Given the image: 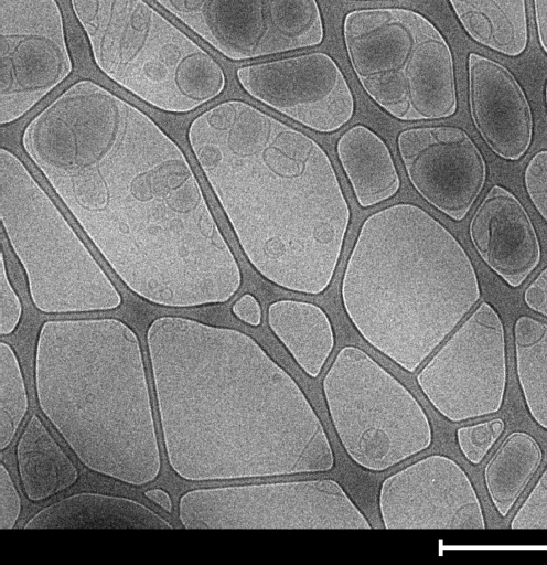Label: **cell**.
<instances>
[{
  "label": "cell",
  "instance_id": "6da1fadb",
  "mask_svg": "<svg viewBox=\"0 0 547 565\" xmlns=\"http://www.w3.org/2000/svg\"><path fill=\"white\" fill-rule=\"evenodd\" d=\"M21 145L139 298L194 308L239 290V265L187 157L141 109L79 79L30 119Z\"/></svg>",
  "mask_w": 547,
  "mask_h": 565
},
{
  "label": "cell",
  "instance_id": "7a4b0ae2",
  "mask_svg": "<svg viewBox=\"0 0 547 565\" xmlns=\"http://www.w3.org/2000/svg\"><path fill=\"white\" fill-rule=\"evenodd\" d=\"M163 444L189 481L330 471L324 426L294 379L248 334L179 316L146 334Z\"/></svg>",
  "mask_w": 547,
  "mask_h": 565
},
{
  "label": "cell",
  "instance_id": "3957f363",
  "mask_svg": "<svg viewBox=\"0 0 547 565\" xmlns=\"http://www.w3.org/2000/svg\"><path fill=\"white\" fill-rule=\"evenodd\" d=\"M187 142L254 268L281 288L323 292L350 207L321 146L239 99L197 115Z\"/></svg>",
  "mask_w": 547,
  "mask_h": 565
},
{
  "label": "cell",
  "instance_id": "277c9868",
  "mask_svg": "<svg viewBox=\"0 0 547 565\" xmlns=\"http://www.w3.org/2000/svg\"><path fill=\"white\" fill-rule=\"evenodd\" d=\"M341 292L361 335L410 373L444 342L481 295L473 264L459 241L409 203L388 206L364 221Z\"/></svg>",
  "mask_w": 547,
  "mask_h": 565
},
{
  "label": "cell",
  "instance_id": "5b68a950",
  "mask_svg": "<svg viewBox=\"0 0 547 565\" xmlns=\"http://www.w3.org/2000/svg\"><path fill=\"white\" fill-rule=\"evenodd\" d=\"M42 413L88 469L127 484L154 481L160 449L141 345L116 318L45 321L35 348Z\"/></svg>",
  "mask_w": 547,
  "mask_h": 565
},
{
  "label": "cell",
  "instance_id": "8992f818",
  "mask_svg": "<svg viewBox=\"0 0 547 565\" xmlns=\"http://www.w3.org/2000/svg\"><path fill=\"white\" fill-rule=\"evenodd\" d=\"M95 64L165 113L185 114L226 87L222 65L144 0H71Z\"/></svg>",
  "mask_w": 547,
  "mask_h": 565
},
{
  "label": "cell",
  "instance_id": "52a82bcc",
  "mask_svg": "<svg viewBox=\"0 0 547 565\" xmlns=\"http://www.w3.org/2000/svg\"><path fill=\"white\" fill-rule=\"evenodd\" d=\"M342 34L353 73L387 114L420 121L457 113L453 53L426 15L400 7L360 8L344 15Z\"/></svg>",
  "mask_w": 547,
  "mask_h": 565
},
{
  "label": "cell",
  "instance_id": "ba28073f",
  "mask_svg": "<svg viewBox=\"0 0 547 565\" xmlns=\"http://www.w3.org/2000/svg\"><path fill=\"white\" fill-rule=\"evenodd\" d=\"M2 230L44 313L114 310L122 299L54 201L11 150L0 149Z\"/></svg>",
  "mask_w": 547,
  "mask_h": 565
},
{
  "label": "cell",
  "instance_id": "9c48e42d",
  "mask_svg": "<svg viewBox=\"0 0 547 565\" xmlns=\"http://www.w3.org/2000/svg\"><path fill=\"white\" fill-rule=\"evenodd\" d=\"M322 387L337 437L363 469L387 470L432 444L431 423L420 403L362 349L342 348Z\"/></svg>",
  "mask_w": 547,
  "mask_h": 565
},
{
  "label": "cell",
  "instance_id": "30bf717a",
  "mask_svg": "<svg viewBox=\"0 0 547 565\" xmlns=\"http://www.w3.org/2000/svg\"><path fill=\"white\" fill-rule=\"evenodd\" d=\"M179 519L187 530L372 529L332 479L190 490L180 498Z\"/></svg>",
  "mask_w": 547,
  "mask_h": 565
},
{
  "label": "cell",
  "instance_id": "8fae6325",
  "mask_svg": "<svg viewBox=\"0 0 547 565\" xmlns=\"http://www.w3.org/2000/svg\"><path fill=\"white\" fill-rule=\"evenodd\" d=\"M430 404L453 423L496 414L507 385L505 331L497 311L482 302L417 374Z\"/></svg>",
  "mask_w": 547,
  "mask_h": 565
},
{
  "label": "cell",
  "instance_id": "7c38bea8",
  "mask_svg": "<svg viewBox=\"0 0 547 565\" xmlns=\"http://www.w3.org/2000/svg\"><path fill=\"white\" fill-rule=\"evenodd\" d=\"M214 50L250 61L319 45L318 0H154Z\"/></svg>",
  "mask_w": 547,
  "mask_h": 565
},
{
  "label": "cell",
  "instance_id": "4fadbf2b",
  "mask_svg": "<svg viewBox=\"0 0 547 565\" xmlns=\"http://www.w3.org/2000/svg\"><path fill=\"white\" fill-rule=\"evenodd\" d=\"M56 0H0V124L22 118L72 73Z\"/></svg>",
  "mask_w": 547,
  "mask_h": 565
},
{
  "label": "cell",
  "instance_id": "5bb4252c",
  "mask_svg": "<svg viewBox=\"0 0 547 565\" xmlns=\"http://www.w3.org/2000/svg\"><path fill=\"white\" fill-rule=\"evenodd\" d=\"M236 77L248 95L318 132L339 130L354 114L346 77L323 52L245 64Z\"/></svg>",
  "mask_w": 547,
  "mask_h": 565
},
{
  "label": "cell",
  "instance_id": "9a60e30c",
  "mask_svg": "<svg viewBox=\"0 0 547 565\" xmlns=\"http://www.w3.org/2000/svg\"><path fill=\"white\" fill-rule=\"evenodd\" d=\"M386 529L483 530L486 521L468 473L444 455H430L386 478L379 489Z\"/></svg>",
  "mask_w": 547,
  "mask_h": 565
},
{
  "label": "cell",
  "instance_id": "2e32d148",
  "mask_svg": "<svg viewBox=\"0 0 547 565\" xmlns=\"http://www.w3.org/2000/svg\"><path fill=\"white\" fill-rule=\"evenodd\" d=\"M397 146L416 191L448 217L462 221L487 177L485 159L468 132L447 125L415 127L398 135Z\"/></svg>",
  "mask_w": 547,
  "mask_h": 565
},
{
  "label": "cell",
  "instance_id": "e0dca14e",
  "mask_svg": "<svg viewBox=\"0 0 547 565\" xmlns=\"http://www.w3.org/2000/svg\"><path fill=\"white\" fill-rule=\"evenodd\" d=\"M468 103L480 137L497 157L519 160L534 134L529 100L513 72L476 52L466 57Z\"/></svg>",
  "mask_w": 547,
  "mask_h": 565
},
{
  "label": "cell",
  "instance_id": "ac0fdd59",
  "mask_svg": "<svg viewBox=\"0 0 547 565\" xmlns=\"http://www.w3.org/2000/svg\"><path fill=\"white\" fill-rule=\"evenodd\" d=\"M469 235L480 258L511 287L521 286L540 262L539 238L527 211L502 185L491 186L476 206Z\"/></svg>",
  "mask_w": 547,
  "mask_h": 565
},
{
  "label": "cell",
  "instance_id": "d6986e66",
  "mask_svg": "<svg viewBox=\"0 0 547 565\" xmlns=\"http://www.w3.org/2000/svg\"><path fill=\"white\" fill-rule=\"evenodd\" d=\"M24 529H173V525L136 500L77 493L43 508Z\"/></svg>",
  "mask_w": 547,
  "mask_h": 565
},
{
  "label": "cell",
  "instance_id": "ffe728a7",
  "mask_svg": "<svg viewBox=\"0 0 547 565\" xmlns=\"http://www.w3.org/2000/svg\"><path fill=\"white\" fill-rule=\"evenodd\" d=\"M336 151L361 206L376 205L399 190L390 151L368 127L355 125L347 129L337 140Z\"/></svg>",
  "mask_w": 547,
  "mask_h": 565
},
{
  "label": "cell",
  "instance_id": "44dd1931",
  "mask_svg": "<svg viewBox=\"0 0 547 565\" xmlns=\"http://www.w3.org/2000/svg\"><path fill=\"white\" fill-rule=\"evenodd\" d=\"M268 324L297 364L317 377L334 348V332L326 313L298 300H278L267 312Z\"/></svg>",
  "mask_w": 547,
  "mask_h": 565
},
{
  "label": "cell",
  "instance_id": "7402d4cb",
  "mask_svg": "<svg viewBox=\"0 0 547 565\" xmlns=\"http://www.w3.org/2000/svg\"><path fill=\"white\" fill-rule=\"evenodd\" d=\"M462 29L475 43L507 57L528 46L526 0H448Z\"/></svg>",
  "mask_w": 547,
  "mask_h": 565
},
{
  "label": "cell",
  "instance_id": "603a6c76",
  "mask_svg": "<svg viewBox=\"0 0 547 565\" xmlns=\"http://www.w3.org/2000/svg\"><path fill=\"white\" fill-rule=\"evenodd\" d=\"M15 455L24 493L33 502L68 489L78 479L77 468L36 415L24 427Z\"/></svg>",
  "mask_w": 547,
  "mask_h": 565
},
{
  "label": "cell",
  "instance_id": "cb8c5ba5",
  "mask_svg": "<svg viewBox=\"0 0 547 565\" xmlns=\"http://www.w3.org/2000/svg\"><path fill=\"white\" fill-rule=\"evenodd\" d=\"M544 452L527 431L508 433L483 469L484 487L500 516H507L537 473Z\"/></svg>",
  "mask_w": 547,
  "mask_h": 565
},
{
  "label": "cell",
  "instance_id": "d4e9b609",
  "mask_svg": "<svg viewBox=\"0 0 547 565\" xmlns=\"http://www.w3.org/2000/svg\"><path fill=\"white\" fill-rule=\"evenodd\" d=\"M515 366L530 417L547 430V323L521 316L514 324Z\"/></svg>",
  "mask_w": 547,
  "mask_h": 565
},
{
  "label": "cell",
  "instance_id": "484cf974",
  "mask_svg": "<svg viewBox=\"0 0 547 565\" xmlns=\"http://www.w3.org/2000/svg\"><path fill=\"white\" fill-rule=\"evenodd\" d=\"M28 394L13 348L0 343V450L14 439L28 412Z\"/></svg>",
  "mask_w": 547,
  "mask_h": 565
},
{
  "label": "cell",
  "instance_id": "4316f807",
  "mask_svg": "<svg viewBox=\"0 0 547 565\" xmlns=\"http://www.w3.org/2000/svg\"><path fill=\"white\" fill-rule=\"evenodd\" d=\"M505 430V422L495 417L472 425L461 426L455 436L459 448L472 465H479L486 457Z\"/></svg>",
  "mask_w": 547,
  "mask_h": 565
},
{
  "label": "cell",
  "instance_id": "83f0119b",
  "mask_svg": "<svg viewBox=\"0 0 547 565\" xmlns=\"http://www.w3.org/2000/svg\"><path fill=\"white\" fill-rule=\"evenodd\" d=\"M513 530H547V466L511 519Z\"/></svg>",
  "mask_w": 547,
  "mask_h": 565
},
{
  "label": "cell",
  "instance_id": "f1b7e54d",
  "mask_svg": "<svg viewBox=\"0 0 547 565\" xmlns=\"http://www.w3.org/2000/svg\"><path fill=\"white\" fill-rule=\"evenodd\" d=\"M21 316L22 303L9 279L2 250L0 253V334H11L17 329Z\"/></svg>",
  "mask_w": 547,
  "mask_h": 565
},
{
  "label": "cell",
  "instance_id": "f546056e",
  "mask_svg": "<svg viewBox=\"0 0 547 565\" xmlns=\"http://www.w3.org/2000/svg\"><path fill=\"white\" fill-rule=\"evenodd\" d=\"M524 183L532 203L547 222V150L538 151L529 160Z\"/></svg>",
  "mask_w": 547,
  "mask_h": 565
},
{
  "label": "cell",
  "instance_id": "4dcf8cb0",
  "mask_svg": "<svg viewBox=\"0 0 547 565\" xmlns=\"http://www.w3.org/2000/svg\"><path fill=\"white\" fill-rule=\"evenodd\" d=\"M21 512V498L6 466L0 465V529H13Z\"/></svg>",
  "mask_w": 547,
  "mask_h": 565
},
{
  "label": "cell",
  "instance_id": "1f68e13d",
  "mask_svg": "<svg viewBox=\"0 0 547 565\" xmlns=\"http://www.w3.org/2000/svg\"><path fill=\"white\" fill-rule=\"evenodd\" d=\"M524 301L532 310L547 317V267L526 288Z\"/></svg>",
  "mask_w": 547,
  "mask_h": 565
},
{
  "label": "cell",
  "instance_id": "d6a6232c",
  "mask_svg": "<svg viewBox=\"0 0 547 565\" xmlns=\"http://www.w3.org/2000/svg\"><path fill=\"white\" fill-rule=\"evenodd\" d=\"M233 313L243 322L257 327L261 322V308L258 300L250 294L239 297L232 307Z\"/></svg>",
  "mask_w": 547,
  "mask_h": 565
},
{
  "label": "cell",
  "instance_id": "836d02e7",
  "mask_svg": "<svg viewBox=\"0 0 547 565\" xmlns=\"http://www.w3.org/2000/svg\"><path fill=\"white\" fill-rule=\"evenodd\" d=\"M537 40L547 55V0H533Z\"/></svg>",
  "mask_w": 547,
  "mask_h": 565
},
{
  "label": "cell",
  "instance_id": "e575fe53",
  "mask_svg": "<svg viewBox=\"0 0 547 565\" xmlns=\"http://www.w3.org/2000/svg\"><path fill=\"white\" fill-rule=\"evenodd\" d=\"M144 497L161 507L165 512H172L173 503L170 494L165 490L159 488L150 489L144 492Z\"/></svg>",
  "mask_w": 547,
  "mask_h": 565
},
{
  "label": "cell",
  "instance_id": "d590c367",
  "mask_svg": "<svg viewBox=\"0 0 547 565\" xmlns=\"http://www.w3.org/2000/svg\"><path fill=\"white\" fill-rule=\"evenodd\" d=\"M544 96H545V104H546V109H547V79H546V84H545V88H544Z\"/></svg>",
  "mask_w": 547,
  "mask_h": 565
}]
</instances>
